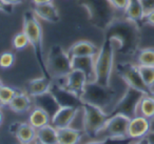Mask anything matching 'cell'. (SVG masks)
<instances>
[{
	"label": "cell",
	"instance_id": "obj_32",
	"mask_svg": "<svg viewBox=\"0 0 154 144\" xmlns=\"http://www.w3.org/2000/svg\"><path fill=\"white\" fill-rule=\"evenodd\" d=\"M109 2L116 12L125 13L129 3H130V0H109Z\"/></svg>",
	"mask_w": 154,
	"mask_h": 144
},
{
	"label": "cell",
	"instance_id": "obj_2",
	"mask_svg": "<svg viewBox=\"0 0 154 144\" xmlns=\"http://www.w3.org/2000/svg\"><path fill=\"white\" fill-rule=\"evenodd\" d=\"M22 32L26 33L29 39L30 45L33 47L35 59L40 68L41 73L47 78H51L48 73L45 57L43 54V35L42 26L38 20V17L35 15L33 10H26L23 14V24H22ZM52 79V78H51Z\"/></svg>",
	"mask_w": 154,
	"mask_h": 144
},
{
	"label": "cell",
	"instance_id": "obj_7",
	"mask_svg": "<svg viewBox=\"0 0 154 144\" xmlns=\"http://www.w3.org/2000/svg\"><path fill=\"white\" fill-rule=\"evenodd\" d=\"M109 118V114L101 108L84 102L82 107V125L85 135L95 139L97 133L103 128Z\"/></svg>",
	"mask_w": 154,
	"mask_h": 144
},
{
	"label": "cell",
	"instance_id": "obj_1",
	"mask_svg": "<svg viewBox=\"0 0 154 144\" xmlns=\"http://www.w3.org/2000/svg\"><path fill=\"white\" fill-rule=\"evenodd\" d=\"M103 32V38H108L112 41L117 54L133 55L139 50V26L125 17H116Z\"/></svg>",
	"mask_w": 154,
	"mask_h": 144
},
{
	"label": "cell",
	"instance_id": "obj_30",
	"mask_svg": "<svg viewBox=\"0 0 154 144\" xmlns=\"http://www.w3.org/2000/svg\"><path fill=\"white\" fill-rule=\"evenodd\" d=\"M29 44H30V42H29V39L24 32H20L16 34L12 40V45L17 51H21V50L26 49Z\"/></svg>",
	"mask_w": 154,
	"mask_h": 144
},
{
	"label": "cell",
	"instance_id": "obj_34",
	"mask_svg": "<svg viewBox=\"0 0 154 144\" xmlns=\"http://www.w3.org/2000/svg\"><path fill=\"white\" fill-rule=\"evenodd\" d=\"M122 140H113V139H94L86 144H117Z\"/></svg>",
	"mask_w": 154,
	"mask_h": 144
},
{
	"label": "cell",
	"instance_id": "obj_27",
	"mask_svg": "<svg viewBox=\"0 0 154 144\" xmlns=\"http://www.w3.org/2000/svg\"><path fill=\"white\" fill-rule=\"evenodd\" d=\"M136 64L154 68V47H145L136 52Z\"/></svg>",
	"mask_w": 154,
	"mask_h": 144
},
{
	"label": "cell",
	"instance_id": "obj_11",
	"mask_svg": "<svg viewBox=\"0 0 154 144\" xmlns=\"http://www.w3.org/2000/svg\"><path fill=\"white\" fill-rule=\"evenodd\" d=\"M50 93L53 95L57 103L60 107H74V108H82L84 101L82 98L77 95L73 94L72 92L64 88L61 84L53 80L51 87H50Z\"/></svg>",
	"mask_w": 154,
	"mask_h": 144
},
{
	"label": "cell",
	"instance_id": "obj_33",
	"mask_svg": "<svg viewBox=\"0 0 154 144\" xmlns=\"http://www.w3.org/2000/svg\"><path fill=\"white\" fill-rule=\"evenodd\" d=\"M0 12L8 14V15H11L14 12V5L10 4L5 0H0Z\"/></svg>",
	"mask_w": 154,
	"mask_h": 144
},
{
	"label": "cell",
	"instance_id": "obj_18",
	"mask_svg": "<svg viewBox=\"0 0 154 144\" xmlns=\"http://www.w3.org/2000/svg\"><path fill=\"white\" fill-rule=\"evenodd\" d=\"M73 70H79L84 72L89 81H94V56H82V57H74L71 59Z\"/></svg>",
	"mask_w": 154,
	"mask_h": 144
},
{
	"label": "cell",
	"instance_id": "obj_9",
	"mask_svg": "<svg viewBox=\"0 0 154 144\" xmlns=\"http://www.w3.org/2000/svg\"><path fill=\"white\" fill-rule=\"evenodd\" d=\"M116 73L122 79L127 86L132 87L143 94H151L150 89L147 87L139 74L137 64L129 63V62H120L116 65Z\"/></svg>",
	"mask_w": 154,
	"mask_h": 144
},
{
	"label": "cell",
	"instance_id": "obj_17",
	"mask_svg": "<svg viewBox=\"0 0 154 144\" xmlns=\"http://www.w3.org/2000/svg\"><path fill=\"white\" fill-rule=\"evenodd\" d=\"M52 83H53V79L47 78L45 76L32 79L26 83V93L32 98L35 96L42 95V94H45L50 91Z\"/></svg>",
	"mask_w": 154,
	"mask_h": 144
},
{
	"label": "cell",
	"instance_id": "obj_15",
	"mask_svg": "<svg viewBox=\"0 0 154 144\" xmlns=\"http://www.w3.org/2000/svg\"><path fill=\"white\" fill-rule=\"evenodd\" d=\"M82 108H74V107H60L56 112V114L52 117L51 124L55 128H63L69 127L75 120L77 115L80 112Z\"/></svg>",
	"mask_w": 154,
	"mask_h": 144
},
{
	"label": "cell",
	"instance_id": "obj_43",
	"mask_svg": "<svg viewBox=\"0 0 154 144\" xmlns=\"http://www.w3.org/2000/svg\"><path fill=\"white\" fill-rule=\"evenodd\" d=\"M2 85H3V83H2V81H1V80H0V87H1V86H2Z\"/></svg>",
	"mask_w": 154,
	"mask_h": 144
},
{
	"label": "cell",
	"instance_id": "obj_29",
	"mask_svg": "<svg viewBox=\"0 0 154 144\" xmlns=\"http://www.w3.org/2000/svg\"><path fill=\"white\" fill-rule=\"evenodd\" d=\"M19 92V89L13 88L11 86H7V85H2L0 87V102L2 103V105H9V103L12 101L16 94Z\"/></svg>",
	"mask_w": 154,
	"mask_h": 144
},
{
	"label": "cell",
	"instance_id": "obj_42",
	"mask_svg": "<svg viewBox=\"0 0 154 144\" xmlns=\"http://www.w3.org/2000/svg\"><path fill=\"white\" fill-rule=\"evenodd\" d=\"M34 144H45V143H41V142H39V141H37V140H36Z\"/></svg>",
	"mask_w": 154,
	"mask_h": 144
},
{
	"label": "cell",
	"instance_id": "obj_28",
	"mask_svg": "<svg viewBox=\"0 0 154 144\" xmlns=\"http://www.w3.org/2000/svg\"><path fill=\"white\" fill-rule=\"evenodd\" d=\"M138 66L139 74H140L143 81L145 82V84L147 85V87L150 89V92H152L154 89V68L153 66Z\"/></svg>",
	"mask_w": 154,
	"mask_h": 144
},
{
	"label": "cell",
	"instance_id": "obj_5",
	"mask_svg": "<svg viewBox=\"0 0 154 144\" xmlns=\"http://www.w3.org/2000/svg\"><path fill=\"white\" fill-rule=\"evenodd\" d=\"M116 97V92L110 86H103L95 81H89L85 86L82 100L86 103H90L101 108L106 112H109L108 108L113 104Z\"/></svg>",
	"mask_w": 154,
	"mask_h": 144
},
{
	"label": "cell",
	"instance_id": "obj_36",
	"mask_svg": "<svg viewBox=\"0 0 154 144\" xmlns=\"http://www.w3.org/2000/svg\"><path fill=\"white\" fill-rule=\"evenodd\" d=\"M140 2L146 12L154 9V0H140Z\"/></svg>",
	"mask_w": 154,
	"mask_h": 144
},
{
	"label": "cell",
	"instance_id": "obj_23",
	"mask_svg": "<svg viewBox=\"0 0 154 144\" xmlns=\"http://www.w3.org/2000/svg\"><path fill=\"white\" fill-rule=\"evenodd\" d=\"M145 14L146 11L141 4L140 0H130V3L124 13V17L139 26L143 21Z\"/></svg>",
	"mask_w": 154,
	"mask_h": 144
},
{
	"label": "cell",
	"instance_id": "obj_10",
	"mask_svg": "<svg viewBox=\"0 0 154 144\" xmlns=\"http://www.w3.org/2000/svg\"><path fill=\"white\" fill-rule=\"evenodd\" d=\"M143 95H145V94L128 86L122 97L111 108V110L109 112V116L115 114H122L129 117L130 119L133 118L135 116V112H136V106L140 98L143 97Z\"/></svg>",
	"mask_w": 154,
	"mask_h": 144
},
{
	"label": "cell",
	"instance_id": "obj_24",
	"mask_svg": "<svg viewBox=\"0 0 154 144\" xmlns=\"http://www.w3.org/2000/svg\"><path fill=\"white\" fill-rule=\"evenodd\" d=\"M135 116H141L149 120H154V97L151 94H145L136 106Z\"/></svg>",
	"mask_w": 154,
	"mask_h": 144
},
{
	"label": "cell",
	"instance_id": "obj_19",
	"mask_svg": "<svg viewBox=\"0 0 154 144\" xmlns=\"http://www.w3.org/2000/svg\"><path fill=\"white\" fill-rule=\"evenodd\" d=\"M33 11H34L35 15L37 17L47 22L56 23V22H58L60 20V15L59 12H58V9L54 5L53 2L34 5Z\"/></svg>",
	"mask_w": 154,
	"mask_h": 144
},
{
	"label": "cell",
	"instance_id": "obj_13",
	"mask_svg": "<svg viewBox=\"0 0 154 144\" xmlns=\"http://www.w3.org/2000/svg\"><path fill=\"white\" fill-rule=\"evenodd\" d=\"M152 128V121L141 116H134L130 119L127 135L130 140L145 138Z\"/></svg>",
	"mask_w": 154,
	"mask_h": 144
},
{
	"label": "cell",
	"instance_id": "obj_8",
	"mask_svg": "<svg viewBox=\"0 0 154 144\" xmlns=\"http://www.w3.org/2000/svg\"><path fill=\"white\" fill-rule=\"evenodd\" d=\"M130 118L122 114H115L109 116L107 122L103 128L97 133L95 139H113L127 140L129 139L127 131Z\"/></svg>",
	"mask_w": 154,
	"mask_h": 144
},
{
	"label": "cell",
	"instance_id": "obj_25",
	"mask_svg": "<svg viewBox=\"0 0 154 144\" xmlns=\"http://www.w3.org/2000/svg\"><path fill=\"white\" fill-rule=\"evenodd\" d=\"M36 140L45 144H58L57 128L48 124L36 129Z\"/></svg>",
	"mask_w": 154,
	"mask_h": 144
},
{
	"label": "cell",
	"instance_id": "obj_14",
	"mask_svg": "<svg viewBox=\"0 0 154 144\" xmlns=\"http://www.w3.org/2000/svg\"><path fill=\"white\" fill-rule=\"evenodd\" d=\"M10 131L17 138L20 144H33L36 141V128L29 122H14L10 125Z\"/></svg>",
	"mask_w": 154,
	"mask_h": 144
},
{
	"label": "cell",
	"instance_id": "obj_6",
	"mask_svg": "<svg viewBox=\"0 0 154 144\" xmlns=\"http://www.w3.org/2000/svg\"><path fill=\"white\" fill-rule=\"evenodd\" d=\"M45 64L50 77L53 80L62 79L73 70L71 58L61 45L53 44L45 57Z\"/></svg>",
	"mask_w": 154,
	"mask_h": 144
},
{
	"label": "cell",
	"instance_id": "obj_26",
	"mask_svg": "<svg viewBox=\"0 0 154 144\" xmlns=\"http://www.w3.org/2000/svg\"><path fill=\"white\" fill-rule=\"evenodd\" d=\"M50 122H51V117L49 116V114L39 107H35L29 117V123L36 129L50 124Z\"/></svg>",
	"mask_w": 154,
	"mask_h": 144
},
{
	"label": "cell",
	"instance_id": "obj_35",
	"mask_svg": "<svg viewBox=\"0 0 154 144\" xmlns=\"http://www.w3.org/2000/svg\"><path fill=\"white\" fill-rule=\"evenodd\" d=\"M148 26H154V9L150 10V11L146 12L145 17H143V21Z\"/></svg>",
	"mask_w": 154,
	"mask_h": 144
},
{
	"label": "cell",
	"instance_id": "obj_38",
	"mask_svg": "<svg viewBox=\"0 0 154 144\" xmlns=\"http://www.w3.org/2000/svg\"><path fill=\"white\" fill-rule=\"evenodd\" d=\"M32 2L34 5H38V4H43V3L53 2V0H32Z\"/></svg>",
	"mask_w": 154,
	"mask_h": 144
},
{
	"label": "cell",
	"instance_id": "obj_39",
	"mask_svg": "<svg viewBox=\"0 0 154 144\" xmlns=\"http://www.w3.org/2000/svg\"><path fill=\"white\" fill-rule=\"evenodd\" d=\"M5 1L15 7V5H19V4H21V3H23L26 0H5Z\"/></svg>",
	"mask_w": 154,
	"mask_h": 144
},
{
	"label": "cell",
	"instance_id": "obj_12",
	"mask_svg": "<svg viewBox=\"0 0 154 144\" xmlns=\"http://www.w3.org/2000/svg\"><path fill=\"white\" fill-rule=\"evenodd\" d=\"M54 81L61 84L64 88L72 92L73 94L77 95L78 97H82L85 86L88 82V79H87V76L84 72L79 70H72L64 78Z\"/></svg>",
	"mask_w": 154,
	"mask_h": 144
},
{
	"label": "cell",
	"instance_id": "obj_4",
	"mask_svg": "<svg viewBox=\"0 0 154 144\" xmlns=\"http://www.w3.org/2000/svg\"><path fill=\"white\" fill-rule=\"evenodd\" d=\"M78 4L87 11L91 24L100 31H105L116 18V11L109 0H78Z\"/></svg>",
	"mask_w": 154,
	"mask_h": 144
},
{
	"label": "cell",
	"instance_id": "obj_41",
	"mask_svg": "<svg viewBox=\"0 0 154 144\" xmlns=\"http://www.w3.org/2000/svg\"><path fill=\"white\" fill-rule=\"evenodd\" d=\"M2 122H3V112L0 110V125L2 124Z\"/></svg>",
	"mask_w": 154,
	"mask_h": 144
},
{
	"label": "cell",
	"instance_id": "obj_16",
	"mask_svg": "<svg viewBox=\"0 0 154 144\" xmlns=\"http://www.w3.org/2000/svg\"><path fill=\"white\" fill-rule=\"evenodd\" d=\"M98 52L99 47H97L94 43L87 40H82L77 41L74 44L71 45L66 54L72 59L74 57H82V56H94V57H96Z\"/></svg>",
	"mask_w": 154,
	"mask_h": 144
},
{
	"label": "cell",
	"instance_id": "obj_44",
	"mask_svg": "<svg viewBox=\"0 0 154 144\" xmlns=\"http://www.w3.org/2000/svg\"><path fill=\"white\" fill-rule=\"evenodd\" d=\"M2 106H3V105H2V103H1V102H0V108L2 107Z\"/></svg>",
	"mask_w": 154,
	"mask_h": 144
},
{
	"label": "cell",
	"instance_id": "obj_3",
	"mask_svg": "<svg viewBox=\"0 0 154 144\" xmlns=\"http://www.w3.org/2000/svg\"><path fill=\"white\" fill-rule=\"evenodd\" d=\"M115 47L110 39L103 38V42L95 57L94 81L103 86L111 85V76L114 66Z\"/></svg>",
	"mask_w": 154,
	"mask_h": 144
},
{
	"label": "cell",
	"instance_id": "obj_31",
	"mask_svg": "<svg viewBox=\"0 0 154 144\" xmlns=\"http://www.w3.org/2000/svg\"><path fill=\"white\" fill-rule=\"evenodd\" d=\"M14 62H15V56L11 52H5L0 55V68H10L13 66Z\"/></svg>",
	"mask_w": 154,
	"mask_h": 144
},
{
	"label": "cell",
	"instance_id": "obj_37",
	"mask_svg": "<svg viewBox=\"0 0 154 144\" xmlns=\"http://www.w3.org/2000/svg\"><path fill=\"white\" fill-rule=\"evenodd\" d=\"M149 144H154V130H150V133L146 136Z\"/></svg>",
	"mask_w": 154,
	"mask_h": 144
},
{
	"label": "cell",
	"instance_id": "obj_40",
	"mask_svg": "<svg viewBox=\"0 0 154 144\" xmlns=\"http://www.w3.org/2000/svg\"><path fill=\"white\" fill-rule=\"evenodd\" d=\"M131 144H149L148 143V140L147 138H141V139H138V140H133V142Z\"/></svg>",
	"mask_w": 154,
	"mask_h": 144
},
{
	"label": "cell",
	"instance_id": "obj_20",
	"mask_svg": "<svg viewBox=\"0 0 154 144\" xmlns=\"http://www.w3.org/2000/svg\"><path fill=\"white\" fill-rule=\"evenodd\" d=\"M33 102H34L36 107L42 108L43 110H45L49 114V116L51 117V119L56 114V112L60 108L59 104L57 103L55 98L53 97V95L50 92L42 94V95L33 97Z\"/></svg>",
	"mask_w": 154,
	"mask_h": 144
},
{
	"label": "cell",
	"instance_id": "obj_22",
	"mask_svg": "<svg viewBox=\"0 0 154 144\" xmlns=\"http://www.w3.org/2000/svg\"><path fill=\"white\" fill-rule=\"evenodd\" d=\"M33 100L32 97L29 96L26 92L19 91L16 94L15 97L12 99V101L9 103V108L17 114H23L32 108Z\"/></svg>",
	"mask_w": 154,
	"mask_h": 144
},
{
	"label": "cell",
	"instance_id": "obj_21",
	"mask_svg": "<svg viewBox=\"0 0 154 144\" xmlns=\"http://www.w3.org/2000/svg\"><path fill=\"white\" fill-rule=\"evenodd\" d=\"M58 144H79L80 140L85 135L84 129L74 128V127H63L58 128Z\"/></svg>",
	"mask_w": 154,
	"mask_h": 144
}]
</instances>
